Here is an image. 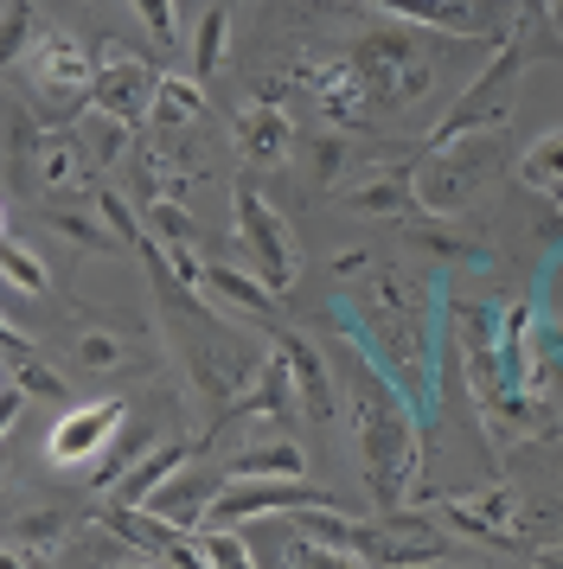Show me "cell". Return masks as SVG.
<instances>
[{
  "label": "cell",
  "mask_w": 563,
  "mask_h": 569,
  "mask_svg": "<svg viewBox=\"0 0 563 569\" xmlns=\"http://www.w3.org/2000/svg\"><path fill=\"white\" fill-rule=\"evenodd\" d=\"M339 371H346V410H353L365 487H372V499H378L384 512H397L404 499H416L423 416H416V403L397 390V378L365 352L358 333H346V346H339Z\"/></svg>",
  "instance_id": "1"
},
{
  "label": "cell",
  "mask_w": 563,
  "mask_h": 569,
  "mask_svg": "<svg viewBox=\"0 0 563 569\" xmlns=\"http://www.w3.org/2000/svg\"><path fill=\"white\" fill-rule=\"evenodd\" d=\"M346 58L358 64V83H365V97L378 109H409L435 90V58L416 39V27H397L391 20L384 32H365Z\"/></svg>",
  "instance_id": "2"
},
{
  "label": "cell",
  "mask_w": 563,
  "mask_h": 569,
  "mask_svg": "<svg viewBox=\"0 0 563 569\" xmlns=\"http://www.w3.org/2000/svg\"><path fill=\"white\" fill-rule=\"evenodd\" d=\"M500 160H506V141L500 134H467V141H448V148H429L416 160V206L435 211V218H455L481 199V186L500 180Z\"/></svg>",
  "instance_id": "3"
},
{
  "label": "cell",
  "mask_w": 563,
  "mask_h": 569,
  "mask_svg": "<svg viewBox=\"0 0 563 569\" xmlns=\"http://www.w3.org/2000/svg\"><path fill=\"white\" fill-rule=\"evenodd\" d=\"M518 78H525V46L506 39L481 78L442 109V122H435L429 141L448 148V141H467V134H506V116H512V103H518Z\"/></svg>",
  "instance_id": "4"
},
{
  "label": "cell",
  "mask_w": 563,
  "mask_h": 569,
  "mask_svg": "<svg viewBox=\"0 0 563 569\" xmlns=\"http://www.w3.org/2000/svg\"><path fill=\"white\" fill-rule=\"evenodd\" d=\"M230 218H237V237H244V250L256 257V276L288 295L295 276H302V250H295V224H288V211H276L256 186H237V199H230Z\"/></svg>",
  "instance_id": "5"
},
{
  "label": "cell",
  "mask_w": 563,
  "mask_h": 569,
  "mask_svg": "<svg viewBox=\"0 0 563 569\" xmlns=\"http://www.w3.org/2000/svg\"><path fill=\"white\" fill-rule=\"evenodd\" d=\"M20 64H26V78H32V90L46 97L51 116L90 109V97H97V58L83 52L71 32H46V39H39Z\"/></svg>",
  "instance_id": "6"
},
{
  "label": "cell",
  "mask_w": 563,
  "mask_h": 569,
  "mask_svg": "<svg viewBox=\"0 0 563 569\" xmlns=\"http://www.w3.org/2000/svg\"><path fill=\"white\" fill-rule=\"evenodd\" d=\"M97 97H90V109L97 116H109V122H122V129H135V122H148L154 116V90H160V71H154L148 58H135L122 46V39H97Z\"/></svg>",
  "instance_id": "7"
},
{
  "label": "cell",
  "mask_w": 563,
  "mask_h": 569,
  "mask_svg": "<svg viewBox=\"0 0 563 569\" xmlns=\"http://www.w3.org/2000/svg\"><path fill=\"white\" fill-rule=\"evenodd\" d=\"M320 506H339V499L320 487H307V480H230V487H218L205 525L244 531L250 518H295V512H320Z\"/></svg>",
  "instance_id": "8"
},
{
  "label": "cell",
  "mask_w": 563,
  "mask_h": 569,
  "mask_svg": "<svg viewBox=\"0 0 563 569\" xmlns=\"http://www.w3.org/2000/svg\"><path fill=\"white\" fill-rule=\"evenodd\" d=\"M122 429H128L122 397H90V403L58 416V429L46 436V455H51V467H90L109 455V441L122 436Z\"/></svg>",
  "instance_id": "9"
},
{
  "label": "cell",
  "mask_w": 563,
  "mask_h": 569,
  "mask_svg": "<svg viewBox=\"0 0 563 569\" xmlns=\"http://www.w3.org/2000/svg\"><path fill=\"white\" fill-rule=\"evenodd\" d=\"M512 506H518L512 487H481V492H467V499H448L442 506V525L461 531V538H474V543H493V550H518Z\"/></svg>",
  "instance_id": "10"
},
{
  "label": "cell",
  "mask_w": 563,
  "mask_h": 569,
  "mask_svg": "<svg viewBox=\"0 0 563 569\" xmlns=\"http://www.w3.org/2000/svg\"><path fill=\"white\" fill-rule=\"evenodd\" d=\"M295 410H302V390H295V371H288V359H282L276 346H269V359H263V371L250 378V390L230 403V422H276V429H288L295 422Z\"/></svg>",
  "instance_id": "11"
},
{
  "label": "cell",
  "mask_w": 563,
  "mask_h": 569,
  "mask_svg": "<svg viewBox=\"0 0 563 569\" xmlns=\"http://www.w3.org/2000/svg\"><path fill=\"white\" fill-rule=\"evenodd\" d=\"M269 339H276V352L288 359V371H295V390H302V416L307 422H339V397H333L327 359H320L302 333H269Z\"/></svg>",
  "instance_id": "12"
},
{
  "label": "cell",
  "mask_w": 563,
  "mask_h": 569,
  "mask_svg": "<svg viewBox=\"0 0 563 569\" xmlns=\"http://www.w3.org/2000/svg\"><path fill=\"white\" fill-rule=\"evenodd\" d=\"M205 295H211V308H225L230 320L244 313V320H269L276 313V288L263 282V276H244V269H230V262H205Z\"/></svg>",
  "instance_id": "13"
},
{
  "label": "cell",
  "mask_w": 563,
  "mask_h": 569,
  "mask_svg": "<svg viewBox=\"0 0 563 569\" xmlns=\"http://www.w3.org/2000/svg\"><path fill=\"white\" fill-rule=\"evenodd\" d=\"M307 90H314V103L327 122H346L353 129L358 116H365V83H358V64L353 58H333V64H307L302 71Z\"/></svg>",
  "instance_id": "14"
},
{
  "label": "cell",
  "mask_w": 563,
  "mask_h": 569,
  "mask_svg": "<svg viewBox=\"0 0 563 569\" xmlns=\"http://www.w3.org/2000/svg\"><path fill=\"white\" fill-rule=\"evenodd\" d=\"M192 448H199V441H154L148 455H141V461L116 480V506H148L154 492H160L179 467L192 461Z\"/></svg>",
  "instance_id": "15"
},
{
  "label": "cell",
  "mask_w": 563,
  "mask_h": 569,
  "mask_svg": "<svg viewBox=\"0 0 563 569\" xmlns=\"http://www.w3.org/2000/svg\"><path fill=\"white\" fill-rule=\"evenodd\" d=\"M288 116L269 103H250L244 116H237V154L250 160V167H282L288 160Z\"/></svg>",
  "instance_id": "16"
},
{
  "label": "cell",
  "mask_w": 563,
  "mask_h": 569,
  "mask_svg": "<svg viewBox=\"0 0 563 569\" xmlns=\"http://www.w3.org/2000/svg\"><path fill=\"white\" fill-rule=\"evenodd\" d=\"M372 7H378V13H391L397 27L474 39V0H372Z\"/></svg>",
  "instance_id": "17"
},
{
  "label": "cell",
  "mask_w": 563,
  "mask_h": 569,
  "mask_svg": "<svg viewBox=\"0 0 563 569\" xmlns=\"http://www.w3.org/2000/svg\"><path fill=\"white\" fill-rule=\"evenodd\" d=\"M211 499H218V480H167V487L148 499L154 518H167L179 531H205V512H211Z\"/></svg>",
  "instance_id": "18"
},
{
  "label": "cell",
  "mask_w": 563,
  "mask_h": 569,
  "mask_svg": "<svg viewBox=\"0 0 563 569\" xmlns=\"http://www.w3.org/2000/svg\"><path fill=\"white\" fill-rule=\"evenodd\" d=\"M302 473H307L302 441L276 436V441H263V448H250V455H237L225 480H302Z\"/></svg>",
  "instance_id": "19"
},
{
  "label": "cell",
  "mask_w": 563,
  "mask_h": 569,
  "mask_svg": "<svg viewBox=\"0 0 563 569\" xmlns=\"http://www.w3.org/2000/svg\"><path fill=\"white\" fill-rule=\"evenodd\" d=\"M83 167H90V154L77 148V134H46V141L32 148V180L46 186V192L77 186V180H83Z\"/></svg>",
  "instance_id": "20"
},
{
  "label": "cell",
  "mask_w": 563,
  "mask_h": 569,
  "mask_svg": "<svg viewBox=\"0 0 563 569\" xmlns=\"http://www.w3.org/2000/svg\"><path fill=\"white\" fill-rule=\"evenodd\" d=\"M205 116V90L199 78H160V90H154V116L148 129H192Z\"/></svg>",
  "instance_id": "21"
},
{
  "label": "cell",
  "mask_w": 563,
  "mask_h": 569,
  "mask_svg": "<svg viewBox=\"0 0 563 569\" xmlns=\"http://www.w3.org/2000/svg\"><path fill=\"white\" fill-rule=\"evenodd\" d=\"M225 52H230V7L225 0H211L199 13V27H192V78H211L218 64H225Z\"/></svg>",
  "instance_id": "22"
},
{
  "label": "cell",
  "mask_w": 563,
  "mask_h": 569,
  "mask_svg": "<svg viewBox=\"0 0 563 569\" xmlns=\"http://www.w3.org/2000/svg\"><path fill=\"white\" fill-rule=\"evenodd\" d=\"M141 224H148V237L167 243V250L199 243V224H192V211L179 206V199H148V206H141Z\"/></svg>",
  "instance_id": "23"
},
{
  "label": "cell",
  "mask_w": 563,
  "mask_h": 569,
  "mask_svg": "<svg viewBox=\"0 0 563 569\" xmlns=\"http://www.w3.org/2000/svg\"><path fill=\"white\" fill-rule=\"evenodd\" d=\"M518 180L532 186V192H551V199L563 206V129H557V134H544L532 154L518 160Z\"/></svg>",
  "instance_id": "24"
},
{
  "label": "cell",
  "mask_w": 563,
  "mask_h": 569,
  "mask_svg": "<svg viewBox=\"0 0 563 569\" xmlns=\"http://www.w3.org/2000/svg\"><path fill=\"white\" fill-rule=\"evenodd\" d=\"M353 211H404L409 199H416V167L409 173H397V180H365V186H346L339 192Z\"/></svg>",
  "instance_id": "25"
},
{
  "label": "cell",
  "mask_w": 563,
  "mask_h": 569,
  "mask_svg": "<svg viewBox=\"0 0 563 569\" xmlns=\"http://www.w3.org/2000/svg\"><path fill=\"white\" fill-rule=\"evenodd\" d=\"M46 224L51 231H65V243H83V250H116V237L102 224V211H65V206H46Z\"/></svg>",
  "instance_id": "26"
},
{
  "label": "cell",
  "mask_w": 563,
  "mask_h": 569,
  "mask_svg": "<svg viewBox=\"0 0 563 569\" xmlns=\"http://www.w3.org/2000/svg\"><path fill=\"white\" fill-rule=\"evenodd\" d=\"M0 276H7V288H13V295H46V262L26 257L13 231L0 237Z\"/></svg>",
  "instance_id": "27"
},
{
  "label": "cell",
  "mask_w": 563,
  "mask_h": 569,
  "mask_svg": "<svg viewBox=\"0 0 563 569\" xmlns=\"http://www.w3.org/2000/svg\"><path fill=\"white\" fill-rule=\"evenodd\" d=\"M77 365H83V371H122L128 339H116L109 327H83V333H77Z\"/></svg>",
  "instance_id": "28"
},
{
  "label": "cell",
  "mask_w": 563,
  "mask_h": 569,
  "mask_svg": "<svg viewBox=\"0 0 563 569\" xmlns=\"http://www.w3.org/2000/svg\"><path fill=\"white\" fill-rule=\"evenodd\" d=\"M199 550H205V563H211V569H256L244 531H218V525H205V531H199Z\"/></svg>",
  "instance_id": "29"
},
{
  "label": "cell",
  "mask_w": 563,
  "mask_h": 569,
  "mask_svg": "<svg viewBox=\"0 0 563 569\" xmlns=\"http://www.w3.org/2000/svg\"><path fill=\"white\" fill-rule=\"evenodd\" d=\"M288 563H295V569H372L358 550H333V543H314V538L288 543Z\"/></svg>",
  "instance_id": "30"
},
{
  "label": "cell",
  "mask_w": 563,
  "mask_h": 569,
  "mask_svg": "<svg viewBox=\"0 0 563 569\" xmlns=\"http://www.w3.org/2000/svg\"><path fill=\"white\" fill-rule=\"evenodd\" d=\"M58 538H65V512H26V518H13V543H20V550H39V557H46Z\"/></svg>",
  "instance_id": "31"
},
{
  "label": "cell",
  "mask_w": 563,
  "mask_h": 569,
  "mask_svg": "<svg viewBox=\"0 0 563 569\" xmlns=\"http://www.w3.org/2000/svg\"><path fill=\"white\" fill-rule=\"evenodd\" d=\"M97 211H102V224L122 237V243H141V237H148V224H141V218H135V211L122 206V192H109V186L97 192Z\"/></svg>",
  "instance_id": "32"
},
{
  "label": "cell",
  "mask_w": 563,
  "mask_h": 569,
  "mask_svg": "<svg viewBox=\"0 0 563 569\" xmlns=\"http://www.w3.org/2000/svg\"><path fill=\"white\" fill-rule=\"evenodd\" d=\"M141 13V27L154 32V46H179V20H174V0H128Z\"/></svg>",
  "instance_id": "33"
},
{
  "label": "cell",
  "mask_w": 563,
  "mask_h": 569,
  "mask_svg": "<svg viewBox=\"0 0 563 569\" xmlns=\"http://www.w3.org/2000/svg\"><path fill=\"white\" fill-rule=\"evenodd\" d=\"M7 371H13V385L32 390V397H65V378H58V371H46L39 359H20V365H7Z\"/></svg>",
  "instance_id": "34"
},
{
  "label": "cell",
  "mask_w": 563,
  "mask_h": 569,
  "mask_svg": "<svg viewBox=\"0 0 563 569\" xmlns=\"http://www.w3.org/2000/svg\"><path fill=\"white\" fill-rule=\"evenodd\" d=\"M26 27H32V7L26 0H7V58L13 64L26 58Z\"/></svg>",
  "instance_id": "35"
},
{
  "label": "cell",
  "mask_w": 563,
  "mask_h": 569,
  "mask_svg": "<svg viewBox=\"0 0 563 569\" xmlns=\"http://www.w3.org/2000/svg\"><path fill=\"white\" fill-rule=\"evenodd\" d=\"M416 243H423V250H435V257H481V250H467L455 231H416Z\"/></svg>",
  "instance_id": "36"
},
{
  "label": "cell",
  "mask_w": 563,
  "mask_h": 569,
  "mask_svg": "<svg viewBox=\"0 0 563 569\" xmlns=\"http://www.w3.org/2000/svg\"><path fill=\"white\" fill-rule=\"evenodd\" d=\"M346 160V141L339 134H320V186H333V167Z\"/></svg>",
  "instance_id": "37"
},
{
  "label": "cell",
  "mask_w": 563,
  "mask_h": 569,
  "mask_svg": "<svg viewBox=\"0 0 563 569\" xmlns=\"http://www.w3.org/2000/svg\"><path fill=\"white\" fill-rule=\"evenodd\" d=\"M0 569H32V563H26V550H20V543H13V550L0 557Z\"/></svg>",
  "instance_id": "38"
},
{
  "label": "cell",
  "mask_w": 563,
  "mask_h": 569,
  "mask_svg": "<svg viewBox=\"0 0 563 569\" xmlns=\"http://www.w3.org/2000/svg\"><path fill=\"white\" fill-rule=\"evenodd\" d=\"M551 7V32H563V0H544Z\"/></svg>",
  "instance_id": "39"
},
{
  "label": "cell",
  "mask_w": 563,
  "mask_h": 569,
  "mask_svg": "<svg viewBox=\"0 0 563 569\" xmlns=\"http://www.w3.org/2000/svg\"><path fill=\"white\" fill-rule=\"evenodd\" d=\"M116 569H148V563H141V557H128V563H116Z\"/></svg>",
  "instance_id": "40"
}]
</instances>
